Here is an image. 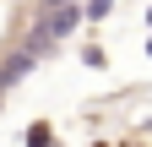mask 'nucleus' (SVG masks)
<instances>
[{
	"label": "nucleus",
	"instance_id": "f257e3e1",
	"mask_svg": "<svg viewBox=\"0 0 152 147\" xmlns=\"http://www.w3.org/2000/svg\"><path fill=\"white\" fill-rule=\"evenodd\" d=\"M49 136H54V131H49V120H38L33 131H27V147H49Z\"/></svg>",
	"mask_w": 152,
	"mask_h": 147
},
{
	"label": "nucleus",
	"instance_id": "f03ea898",
	"mask_svg": "<svg viewBox=\"0 0 152 147\" xmlns=\"http://www.w3.org/2000/svg\"><path fill=\"white\" fill-rule=\"evenodd\" d=\"M120 147H152V142H141V136H125V142H120Z\"/></svg>",
	"mask_w": 152,
	"mask_h": 147
},
{
	"label": "nucleus",
	"instance_id": "7ed1b4c3",
	"mask_svg": "<svg viewBox=\"0 0 152 147\" xmlns=\"http://www.w3.org/2000/svg\"><path fill=\"white\" fill-rule=\"evenodd\" d=\"M49 6H60V11H65V6H76V0H49Z\"/></svg>",
	"mask_w": 152,
	"mask_h": 147
},
{
	"label": "nucleus",
	"instance_id": "20e7f679",
	"mask_svg": "<svg viewBox=\"0 0 152 147\" xmlns=\"http://www.w3.org/2000/svg\"><path fill=\"white\" fill-rule=\"evenodd\" d=\"M92 147H103V142H92Z\"/></svg>",
	"mask_w": 152,
	"mask_h": 147
}]
</instances>
